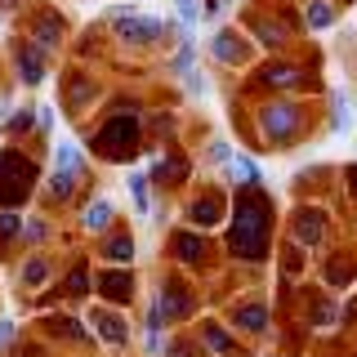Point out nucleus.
<instances>
[{
	"label": "nucleus",
	"instance_id": "f03ea898",
	"mask_svg": "<svg viewBox=\"0 0 357 357\" xmlns=\"http://www.w3.org/2000/svg\"><path fill=\"white\" fill-rule=\"evenodd\" d=\"M94 148L107 156V161H130L134 148H139V116L134 112H112L107 126L94 134Z\"/></svg>",
	"mask_w": 357,
	"mask_h": 357
},
{
	"label": "nucleus",
	"instance_id": "f704fd0d",
	"mask_svg": "<svg viewBox=\"0 0 357 357\" xmlns=\"http://www.w3.org/2000/svg\"><path fill=\"white\" fill-rule=\"evenodd\" d=\"M188 67H192V40H188V50H178V59H174V72L183 76Z\"/></svg>",
	"mask_w": 357,
	"mask_h": 357
},
{
	"label": "nucleus",
	"instance_id": "5701e85b",
	"mask_svg": "<svg viewBox=\"0 0 357 357\" xmlns=\"http://www.w3.org/2000/svg\"><path fill=\"white\" fill-rule=\"evenodd\" d=\"M72 183H76V174L54 170V174H50V197H54V201H67V197H72Z\"/></svg>",
	"mask_w": 357,
	"mask_h": 357
},
{
	"label": "nucleus",
	"instance_id": "9b49d317",
	"mask_svg": "<svg viewBox=\"0 0 357 357\" xmlns=\"http://www.w3.org/2000/svg\"><path fill=\"white\" fill-rule=\"evenodd\" d=\"M232 321H237L241 331H250V335H264L268 331V308L264 304H241L237 312H232Z\"/></svg>",
	"mask_w": 357,
	"mask_h": 357
},
{
	"label": "nucleus",
	"instance_id": "7ed1b4c3",
	"mask_svg": "<svg viewBox=\"0 0 357 357\" xmlns=\"http://www.w3.org/2000/svg\"><path fill=\"white\" fill-rule=\"evenodd\" d=\"M31 188H36V165L14 148L0 152V201L14 210V206H22V201L31 197Z\"/></svg>",
	"mask_w": 357,
	"mask_h": 357
},
{
	"label": "nucleus",
	"instance_id": "4be33fe9",
	"mask_svg": "<svg viewBox=\"0 0 357 357\" xmlns=\"http://www.w3.org/2000/svg\"><path fill=\"white\" fill-rule=\"evenodd\" d=\"M54 165H59L63 174H76V170H81V152H76V143H59V152H54Z\"/></svg>",
	"mask_w": 357,
	"mask_h": 357
},
{
	"label": "nucleus",
	"instance_id": "dca6fc26",
	"mask_svg": "<svg viewBox=\"0 0 357 357\" xmlns=\"http://www.w3.org/2000/svg\"><path fill=\"white\" fill-rule=\"evenodd\" d=\"M188 219L201 223V228H210V223H219V201H210V197H201L188 206Z\"/></svg>",
	"mask_w": 357,
	"mask_h": 357
},
{
	"label": "nucleus",
	"instance_id": "a878e982",
	"mask_svg": "<svg viewBox=\"0 0 357 357\" xmlns=\"http://www.w3.org/2000/svg\"><path fill=\"white\" fill-rule=\"evenodd\" d=\"M45 277H50V259H27V268H22V282H27V286H40Z\"/></svg>",
	"mask_w": 357,
	"mask_h": 357
},
{
	"label": "nucleus",
	"instance_id": "ddd939ff",
	"mask_svg": "<svg viewBox=\"0 0 357 357\" xmlns=\"http://www.w3.org/2000/svg\"><path fill=\"white\" fill-rule=\"evenodd\" d=\"M174 255L183 264H201V259H206V241H201L197 232H178V237H174Z\"/></svg>",
	"mask_w": 357,
	"mask_h": 357
},
{
	"label": "nucleus",
	"instance_id": "2eb2a0df",
	"mask_svg": "<svg viewBox=\"0 0 357 357\" xmlns=\"http://www.w3.org/2000/svg\"><path fill=\"white\" fill-rule=\"evenodd\" d=\"M103 255H107L112 264H121V268H126V264L134 259V241H130V232H116V237H107Z\"/></svg>",
	"mask_w": 357,
	"mask_h": 357
},
{
	"label": "nucleus",
	"instance_id": "72a5a7b5",
	"mask_svg": "<svg viewBox=\"0 0 357 357\" xmlns=\"http://www.w3.org/2000/svg\"><path fill=\"white\" fill-rule=\"evenodd\" d=\"M31 126H36V112H18V116L9 121V130H14V134H22V130H31Z\"/></svg>",
	"mask_w": 357,
	"mask_h": 357
},
{
	"label": "nucleus",
	"instance_id": "423d86ee",
	"mask_svg": "<svg viewBox=\"0 0 357 357\" xmlns=\"http://www.w3.org/2000/svg\"><path fill=\"white\" fill-rule=\"evenodd\" d=\"M14 63H18V81L22 85H40L45 81V50L36 40L14 45Z\"/></svg>",
	"mask_w": 357,
	"mask_h": 357
},
{
	"label": "nucleus",
	"instance_id": "2f4dec72",
	"mask_svg": "<svg viewBox=\"0 0 357 357\" xmlns=\"http://www.w3.org/2000/svg\"><path fill=\"white\" fill-rule=\"evenodd\" d=\"M206 349H210V353H228V349H232V340H228V335H223L219 326H206Z\"/></svg>",
	"mask_w": 357,
	"mask_h": 357
},
{
	"label": "nucleus",
	"instance_id": "473e14b6",
	"mask_svg": "<svg viewBox=\"0 0 357 357\" xmlns=\"http://www.w3.org/2000/svg\"><path fill=\"white\" fill-rule=\"evenodd\" d=\"M210 161H215V165H228V161H237V152H232L228 143H215V148H210Z\"/></svg>",
	"mask_w": 357,
	"mask_h": 357
},
{
	"label": "nucleus",
	"instance_id": "7c9ffc66",
	"mask_svg": "<svg viewBox=\"0 0 357 357\" xmlns=\"http://www.w3.org/2000/svg\"><path fill=\"white\" fill-rule=\"evenodd\" d=\"M232 178H237V183H241V178H264V170L250 161V156H237V165H232Z\"/></svg>",
	"mask_w": 357,
	"mask_h": 357
},
{
	"label": "nucleus",
	"instance_id": "0eeeda50",
	"mask_svg": "<svg viewBox=\"0 0 357 357\" xmlns=\"http://www.w3.org/2000/svg\"><path fill=\"white\" fill-rule=\"evenodd\" d=\"M31 36H36L40 50H54V45H63V36H67V22L54 14V9H45V14H36V22H31Z\"/></svg>",
	"mask_w": 357,
	"mask_h": 357
},
{
	"label": "nucleus",
	"instance_id": "bb28decb",
	"mask_svg": "<svg viewBox=\"0 0 357 357\" xmlns=\"http://www.w3.org/2000/svg\"><path fill=\"white\" fill-rule=\"evenodd\" d=\"M85 290H89V273H85V268H72V277H67L63 295H67V299H76V295H85Z\"/></svg>",
	"mask_w": 357,
	"mask_h": 357
},
{
	"label": "nucleus",
	"instance_id": "9d476101",
	"mask_svg": "<svg viewBox=\"0 0 357 357\" xmlns=\"http://www.w3.org/2000/svg\"><path fill=\"white\" fill-rule=\"evenodd\" d=\"M98 295L126 304V299H134V277L126 273V268H121V273H103V277H98Z\"/></svg>",
	"mask_w": 357,
	"mask_h": 357
},
{
	"label": "nucleus",
	"instance_id": "f3484780",
	"mask_svg": "<svg viewBox=\"0 0 357 357\" xmlns=\"http://www.w3.org/2000/svg\"><path fill=\"white\" fill-rule=\"evenodd\" d=\"M299 241H304V245L321 241V215H317V210H299Z\"/></svg>",
	"mask_w": 357,
	"mask_h": 357
},
{
	"label": "nucleus",
	"instance_id": "39448f33",
	"mask_svg": "<svg viewBox=\"0 0 357 357\" xmlns=\"http://www.w3.org/2000/svg\"><path fill=\"white\" fill-rule=\"evenodd\" d=\"M259 126H264V134L273 143H290V139H295V130H299V112L290 107V103H268L259 112Z\"/></svg>",
	"mask_w": 357,
	"mask_h": 357
},
{
	"label": "nucleus",
	"instance_id": "f8f14e48",
	"mask_svg": "<svg viewBox=\"0 0 357 357\" xmlns=\"http://www.w3.org/2000/svg\"><path fill=\"white\" fill-rule=\"evenodd\" d=\"M156 308L165 312V317H188V308H192V299L183 295L178 286H165L161 295H156Z\"/></svg>",
	"mask_w": 357,
	"mask_h": 357
},
{
	"label": "nucleus",
	"instance_id": "c85d7f7f",
	"mask_svg": "<svg viewBox=\"0 0 357 357\" xmlns=\"http://www.w3.org/2000/svg\"><path fill=\"white\" fill-rule=\"evenodd\" d=\"M18 223H22V219L14 215V210H0V241H14V237H18V232H22V228H18Z\"/></svg>",
	"mask_w": 357,
	"mask_h": 357
},
{
	"label": "nucleus",
	"instance_id": "6ab92c4d",
	"mask_svg": "<svg viewBox=\"0 0 357 357\" xmlns=\"http://www.w3.org/2000/svg\"><path fill=\"white\" fill-rule=\"evenodd\" d=\"M331 22H335V5H326V0H312V5H308V27L312 31H326Z\"/></svg>",
	"mask_w": 357,
	"mask_h": 357
},
{
	"label": "nucleus",
	"instance_id": "c9c22d12",
	"mask_svg": "<svg viewBox=\"0 0 357 357\" xmlns=\"http://www.w3.org/2000/svg\"><path fill=\"white\" fill-rule=\"evenodd\" d=\"M5 340H14V321H0V344Z\"/></svg>",
	"mask_w": 357,
	"mask_h": 357
},
{
	"label": "nucleus",
	"instance_id": "1a4fd4ad",
	"mask_svg": "<svg viewBox=\"0 0 357 357\" xmlns=\"http://www.w3.org/2000/svg\"><path fill=\"white\" fill-rule=\"evenodd\" d=\"M89 321H94V331H98V340H103V344H126V340H130V326H126V317H112V312H103V308H98Z\"/></svg>",
	"mask_w": 357,
	"mask_h": 357
},
{
	"label": "nucleus",
	"instance_id": "4468645a",
	"mask_svg": "<svg viewBox=\"0 0 357 357\" xmlns=\"http://www.w3.org/2000/svg\"><path fill=\"white\" fill-rule=\"evenodd\" d=\"M250 31H255V40H264V45H268V50H277V45L286 40V31L277 27V22L259 18V14H250Z\"/></svg>",
	"mask_w": 357,
	"mask_h": 357
},
{
	"label": "nucleus",
	"instance_id": "c756f323",
	"mask_svg": "<svg viewBox=\"0 0 357 357\" xmlns=\"http://www.w3.org/2000/svg\"><path fill=\"white\" fill-rule=\"evenodd\" d=\"M335 317H340V308H335V299L326 295L317 304V312H312V321H317V326H335Z\"/></svg>",
	"mask_w": 357,
	"mask_h": 357
},
{
	"label": "nucleus",
	"instance_id": "cd10ccee",
	"mask_svg": "<svg viewBox=\"0 0 357 357\" xmlns=\"http://www.w3.org/2000/svg\"><path fill=\"white\" fill-rule=\"evenodd\" d=\"M174 9H178V22H183L188 31H192V22H197L201 14H206V9H201L197 0H174Z\"/></svg>",
	"mask_w": 357,
	"mask_h": 357
},
{
	"label": "nucleus",
	"instance_id": "6e6552de",
	"mask_svg": "<svg viewBox=\"0 0 357 357\" xmlns=\"http://www.w3.org/2000/svg\"><path fill=\"white\" fill-rule=\"evenodd\" d=\"M255 81L273 85V89H290V85H299V67H290V63H264L259 72H255Z\"/></svg>",
	"mask_w": 357,
	"mask_h": 357
},
{
	"label": "nucleus",
	"instance_id": "f257e3e1",
	"mask_svg": "<svg viewBox=\"0 0 357 357\" xmlns=\"http://www.w3.org/2000/svg\"><path fill=\"white\" fill-rule=\"evenodd\" d=\"M264 237H268V215L259 206V197L241 192L237 206H232V228H228V250L237 255V259H259L264 255Z\"/></svg>",
	"mask_w": 357,
	"mask_h": 357
},
{
	"label": "nucleus",
	"instance_id": "393cba45",
	"mask_svg": "<svg viewBox=\"0 0 357 357\" xmlns=\"http://www.w3.org/2000/svg\"><path fill=\"white\" fill-rule=\"evenodd\" d=\"M130 197H134V206H139V215H148V210H152V201H148V178H143V174L130 178Z\"/></svg>",
	"mask_w": 357,
	"mask_h": 357
},
{
	"label": "nucleus",
	"instance_id": "aec40b11",
	"mask_svg": "<svg viewBox=\"0 0 357 357\" xmlns=\"http://www.w3.org/2000/svg\"><path fill=\"white\" fill-rule=\"evenodd\" d=\"M210 45H215V59H219V63H237V59H241L237 36H232V31H219V36L210 40Z\"/></svg>",
	"mask_w": 357,
	"mask_h": 357
},
{
	"label": "nucleus",
	"instance_id": "a211bd4d",
	"mask_svg": "<svg viewBox=\"0 0 357 357\" xmlns=\"http://www.w3.org/2000/svg\"><path fill=\"white\" fill-rule=\"evenodd\" d=\"M148 174H152V183H174V178L188 174V161H156Z\"/></svg>",
	"mask_w": 357,
	"mask_h": 357
},
{
	"label": "nucleus",
	"instance_id": "20e7f679",
	"mask_svg": "<svg viewBox=\"0 0 357 357\" xmlns=\"http://www.w3.org/2000/svg\"><path fill=\"white\" fill-rule=\"evenodd\" d=\"M161 18H152V14H139L134 5H121L116 14H112V36H116L121 45H152V40H161Z\"/></svg>",
	"mask_w": 357,
	"mask_h": 357
},
{
	"label": "nucleus",
	"instance_id": "412c9836",
	"mask_svg": "<svg viewBox=\"0 0 357 357\" xmlns=\"http://www.w3.org/2000/svg\"><path fill=\"white\" fill-rule=\"evenodd\" d=\"M107 223H112V206L107 201H94V206L85 210V228L89 232H107Z\"/></svg>",
	"mask_w": 357,
	"mask_h": 357
},
{
	"label": "nucleus",
	"instance_id": "b1692460",
	"mask_svg": "<svg viewBox=\"0 0 357 357\" xmlns=\"http://www.w3.org/2000/svg\"><path fill=\"white\" fill-rule=\"evenodd\" d=\"M353 116H349V98H344V89H335V134H349Z\"/></svg>",
	"mask_w": 357,
	"mask_h": 357
}]
</instances>
